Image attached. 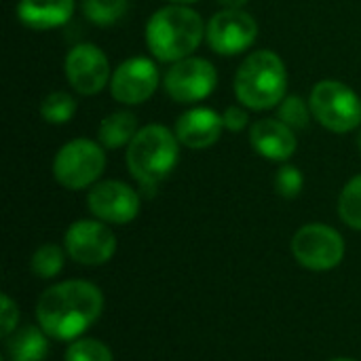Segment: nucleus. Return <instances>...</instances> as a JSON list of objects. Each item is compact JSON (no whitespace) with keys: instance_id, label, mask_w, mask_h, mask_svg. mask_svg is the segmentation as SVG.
Here are the masks:
<instances>
[{"instance_id":"nucleus-1","label":"nucleus","mask_w":361,"mask_h":361,"mask_svg":"<svg viewBox=\"0 0 361 361\" xmlns=\"http://www.w3.org/2000/svg\"><path fill=\"white\" fill-rule=\"evenodd\" d=\"M104 311V294L89 281H63L42 292L36 305L38 326L55 341H74Z\"/></svg>"},{"instance_id":"nucleus-2","label":"nucleus","mask_w":361,"mask_h":361,"mask_svg":"<svg viewBox=\"0 0 361 361\" xmlns=\"http://www.w3.org/2000/svg\"><path fill=\"white\" fill-rule=\"evenodd\" d=\"M205 30L201 15L188 4H167L148 19L146 44L159 61L176 63L199 49Z\"/></svg>"},{"instance_id":"nucleus-3","label":"nucleus","mask_w":361,"mask_h":361,"mask_svg":"<svg viewBox=\"0 0 361 361\" xmlns=\"http://www.w3.org/2000/svg\"><path fill=\"white\" fill-rule=\"evenodd\" d=\"M288 91V72L275 51H256L247 55L235 74V95L250 110H269L283 102Z\"/></svg>"},{"instance_id":"nucleus-4","label":"nucleus","mask_w":361,"mask_h":361,"mask_svg":"<svg viewBox=\"0 0 361 361\" xmlns=\"http://www.w3.org/2000/svg\"><path fill=\"white\" fill-rule=\"evenodd\" d=\"M180 159V142L163 125L142 127L131 144L127 146V167L129 173L142 186H157L165 180Z\"/></svg>"},{"instance_id":"nucleus-5","label":"nucleus","mask_w":361,"mask_h":361,"mask_svg":"<svg viewBox=\"0 0 361 361\" xmlns=\"http://www.w3.org/2000/svg\"><path fill=\"white\" fill-rule=\"evenodd\" d=\"M309 106L313 118L334 133H349L361 125L360 95L341 80H319L311 95Z\"/></svg>"},{"instance_id":"nucleus-6","label":"nucleus","mask_w":361,"mask_h":361,"mask_svg":"<svg viewBox=\"0 0 361 361\" xmlns=\"http://www.w3.org/2000/svg\"><path fill=\"white\" fill-rule=\"evenodd\" d=\"M106 169V154L93 140H72L63 144L53 159V176L68 190H82L102 178Z\"/></svg>"},{"instance_id":"nucleus-7","label":"nucleus","mask_w":361,"mask_h":361,"mask_svg":"<svg viewBox=\"0 0 361 361\" xmlns=\"http://www.w3.org/2000/svg\"><path fill=\"white\" fill-rule=\"evenodd\" d=\"M292 252L298 264L309 271H330L343 262L345 239L328 224H307L292 239Z\"/></svg>"},{"instance_id":"nucleus-8","label":"nucleus","mask_w":361,"mask_h":361,"mask_svg":"<svg viewBox=\"0 0 361 361\" xmlns=\"http://www.w3.org/2000/svg\"><path fill=\"white\" fill-rule=\"evenodd\" d=\"M218 82V72L212 61L203 57H186L167 70L163 87L178 104H195L212 95Z\"/></svg>"},{"instance_id":"nucleus-9","label":"nucleus","mask_w":361,"mask_h":361,"mask_svg":"<svg viewBox=\"0 0 361 361\" xmlns=\"http://www.w3.org/2000/svg\"><path fill=\"white\" fill-rule=\"evenodd\" d=\"M258 36L256 19L243 8H224L207 21L205 38L218 55H239L247 51Z\"/></svg>"},{"instance_id":"nucleus-10","label":"nucleus","mask_w":361,"mask_h":361,"mask_svg":"<svg viewBox=\"0 0 361 361\" xmlns=\"http://www.w3.org/2000/svg\"><path fill=\"white\" fill-rule=\"evenodd\" d=\"M63 245L74 262L97 267L114 256L116 237L102 220H78L66 231Z\"/></svg>"},{"instance_id":"nucleus-11","label":"nucleus","mask_w":361,"mask_h":361,"mask_svg":"<svg viewBox=\"0 0 361 361\" xmlns=\"http://www.w3.org/2000/svg\"><path fill=\"white\" fill-rule=\"evenodd\" d=\"M63 68H66L68 82L80 95L99 93L112 78L110 61L106 53L91 42H80L74 49H70Z\"/></svg>"},{"instance_id":"nucleus-12","label":"nucleus","mask_w":361,"mask_h":361,"mask_svg":"<svg viewBox=\"0 0 361 361\" xmlns=\"http://www.w3.org/2000/svg\"><path fill=\"white\" fill-rule=\"evenodd\" d=\"M87 203L91 214L108 224H129L140 214V195L129 184L118 180L93 184Z\"/></svg>"},{"instance_id":"nucleus-13","label":"nucleus","mask_w":361,"mask_h":361,"mask_svg":"<svg viewBox=\"0 0 361 361\" xmlns=\"http://www.w3.org/2000/svg\"><path fill=\"white\" fill-rule=\"evenodd\" d=\"M159 87V70L148 57L123 61L110 78V93L125 106H137L152 97Z\"/></svg>"},{"instance_id":"nucleus-14","label":"nucleus","mask_w":361,"mask_h":361,"mask_svg":"<svg viewBox=\"0 0 361 361\" xmlns=\"http://www.w3.org/2000/svg\"><path fill=\"white\" fill-rule=\"evenodd\" d=\"M222 116L212 108H190L176 121V137L190 150L214 146L222 135Z\"/></svg>"},{"instance_id":"nucleus-15","label":"nucleus","mask_w":361,"mask_h":361,"mask_svg":"<svg viewBox=\"0 0 361 361\" xmlns=\"http://www.w3.org/2000/svg\"><path fill=\"white\" fill-rule=\"evenodd\" d=\"M250 144L269 161H288L298 148L294 129L279 118L256 121L250 129Z\"/></svg>"},{"instance_id":"nucleus-16","label":"nucleus","mask_w":361,"mask_h":361,"mask_svg":"<svg viewBox=\"0 0 361 361\" xmlns=\"http://www.w3.org/2000/svg\"><path fill=\"white\" fill-rule=\"evenodd\" d=\"M74 13V0H19L17 17L25 27L51 30L63 25Z\"/></svg>"},{"instance_id":"nucleus-17","label":"nucleus","mask_w":361,"mask_h":361,"mask_svg":"<svg viewBox=\"0 0 361 361\" xmlns=\"http://www.w3.org/2000/svg\"><path fill=\"white\" fill-rule=\"evenodd\" d=\"M49 353L47 332L42 328L25 326L6 338L4 361H44Z\"/></svg>"},{"instance_id":"nucleus-18","label":"nucleus","mask_w":361,"mask_h":361,"mask_svg":"<svg viewBox=\"0 0 361 361\" xmlns=\"http://www.w3.org/2000/svg\"><path fill=\"white\" fill-rule=\"evenodd\" d=\"M137 116L127 112V110H121V112H112L108 114L102 123H99V129H97V137H99V144L104 148H121V146H129L131 140L135 137L137 133Z\"/></svg>"},{"instance_id":"nucleus-19","label":"nucleus","mask_w":361,"mask_h":361,"mask_svg":"<svg viewBox=\"0 0 361 361\" xmlns=\"http://www.w3.org/2000/svg\"><path fill=\"white\" fill-rule=\"evenodd\" d=\"M63 260H66V254L59 245H53V243H44L40 245L34 254H32V260H30V269L36 277L40 279H53L55 275L61 273L63 269Z\"/></svg>"},{"instance_id":"nucleus-20","label":"nucleus","mask_w":361,"mask_h":361,"mask_svg":"<svg viewBox=\"0 0 361 361\" xmlns=\"http://www.w3.org/2000/svg\"><path fill=\"white\" fill-rule=\"evenodd\" d=\"M76 112V102L72 95L63 91H53L49 93L42 104H40V116L51 123V125H63L70 123Z\"/></svg>"},{"instance_id":"nucleus-21","label":"nucleus","mask_w":361,"mask_h":361,"mask_svg":"<svg viewBox=\"0 0 361 361\" xmlns=\"http://www.w3.org/2000/svg\"><path fill=\"white\" fill-rule=\"evenodd\" d=\"M129 0H82V13L97 25H112L125 17Z\"/></svg>"},{"instance_id":"nucleus-22","label":"nucleus","mask_w":361,"mask_h":361,"mask_svg":"<svg viewBox=\"0 0 361 361\" xmlns=\"http://www.w3.org/2000/svg\"><path fill=\"white\" fill-rule=\"evenodd\" d=\"M338 214L343 222L355 231H361V173L351 178L341 192Z\"/></svg>"},{"instance_id":"nucleus-23","label":"nucleus","mask_w":361,"mask_h":361,"mask_svg":"<svg viewBox=\"0 0 361 361\" xmlns=\"http://www.w3.org/2000/svg\"><path fill=\"white\" fill-rule=\"evenodd\" d=\"M311 106L298 97V95H288L283 97V102L279 104L277 110V118L283 121L286 125H290L292 129H305L311 123Z\"/></svg>"},{"instance_id":"nucleus-24","label":"nucleus","mask_w":361,"mask_h":361,"mask_svg":"<svg viewBox=\"0 0 361 361\" xmlns=\"http://www.w3.org/2000/svg\"><path fill=\"white\" fill-rule=\"evenodd\" d=\"M66 361H112V353L95 338H80L68 347Z\"/></svg>"},{"instance_id":"nucleus-25","label":"nucleus","mask_w":361,"mask_h":361,"mask_svg":"<svg viewBox=\"0 0 361 361\" xmlns=\"http://www.w3.org/2000/svg\"><path fill=\"white\" fill-rule=\"evenodd\" d=\"M302 173H300V169L298 167H294V165H283V167H279V171H277V176H275V188H277V192L283 197V199H294V197H298L300 195V190H302Z\"/></svg>"},{"instance_id":"nucleus-26","label":"nucleus","mask_w":361,"mask_h":361,"mask_svg":"<svg viewBox=\"0 0 361 361\" xmlns=\"http://www.w3.org/2000/svg\"><path fill=\"white\" fill-rule=\"evenodd\" d=\"M0 302H2V313H0V317H2V330H0V334H2V338H8L15 332V326H17V319H19V309L11 300L8 294H2L0 296Z\"/></svg>"},{"instance_id":"nucleus-27","label":"nucleus","mask_w":361,"mask_h":361,"mask_svg":"<svg viewBox=\"0 0 361 361\" xmlns=\"http://www.w3.org/2000/svg\"><path fill=\"white\" fill-rule=\"evenodd\" d=\"M222 123L228 131H241L250 123V116L241 106H228L222 114Z\"/></svg>"},{"instance_id":"nucleus-28","label":"nucleus","mask_w":361,"mask_h":361,"mask_svg":"<svg viewBox=\"0 0 361 361\" xmlns=\"http://www.w3.org/2000/svg\"><path fill=\"white\" fill-rule=\"evenodd\" d=\"M218 4H222L224 8H243L247 4V0H216Z\"/></svg>"},{"instance_id":"nucleus-29","label":"nucleus","mask_w":361,"mask_h":361,"mask_svg":"<svg viewBox=\"0 0 361 361\" xmlns=\"http://www.w3.org/2000/svg\"><path fill=\"white\" fill-rule=\"evenodd\" d=\"M171 4H192V2H197V0H169Z\"/></svg>"},{"instance_id":"nucleus-30","label":"nucleus","mask_w":361,"mask_h":361,"mask_svg":"<svg viewBox=\"0 0 361 361\" xmlns=\"http://www.w3.org/2000/svg\"><path fill=\"white\" fill-rule=\"evenodd\" d=\"M357 146H360V152H361V131H360V135H357Z\"/></svg>"},{"instance_id":"nucleus-31","label":"nucleus","mask_w":361,"mask_h":361,"mask_svg":"<svg viewBox=\"0 0 361 361\" xmlns=\"http://www.w3.org/2000/svg\"><path fill=\"white\" fill-rule=\"evenodd\" d=\"M332 361H355V360H345V357H341V360H332Z\"/></svg>"}]
</instances>
